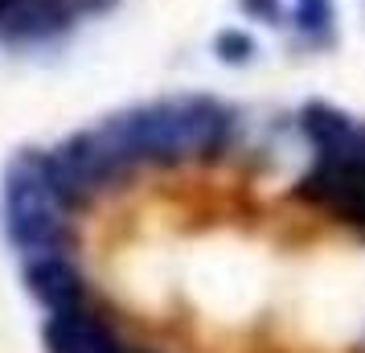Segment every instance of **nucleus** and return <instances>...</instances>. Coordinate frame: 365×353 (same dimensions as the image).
<instances>
[{"label": "nucleus", "mask_w": 365, "mask_h": 353, "mask_svg": "<svg viewBox=\"0 0 365 353\" xmlns=\"http://www.w3.org/2000/svg\"><path fill=\"white\" fill-rule=\"evenodd\" d=\"M111 132L132 152L135 165H185L205 160L234 148L238 135V111L205 95H181L132 107L123 116H111Z\"/></svg>", "instance_id": "1"}, {"label": "nucleus", "mask_w": 365, "mask_h": 353, "mask_svg": "<svg viewBox=\"0 0 365 353\" xmlns=\"http://www.w3.org/2000/svg\"><path fill=\"white\" fill-rule=\"evenodd\" d=\"M0 214H4V235L21 255L66 251L70 210L53 189L50 160L41 148H25L9 160L0 185Z\"/></svg>", "instance_id": "2"}, {"label": "nucleus", "mask_w": 365, "mask_h": 353, "mask_svg": "<svg viewBox=\"0 0 365 353\" xmlns=\"http://www.w3.org/2000/svg\"><path fill=\"white\" fill-rule=\"evenodd\" d=\"M299 132L316 160L365 173V119L349 116L332 103H308L299 111Z\"/></svg>", "instance_id": "3"}, {"label": "nucleus", "mask_w": 365, "mask_h": 353, "mask_svg": "<svg viewBox=\"0 0 365 353\" xmlns=\"http://www.w3.org/2000/svg\"><path fill=\"white\" fill-rule=\"evenodd\" d=\"M83 21V9L74 0H9L0 13V46L34 50L50 46L62 34H70Z\"/></svg>", "instance_id": "4"}, {"label": "nucleus", "mask_w": 365, "mask_h": 353, "mask_svg": "<svg viewBox=\"0 0 365 353\" xmlns=\"http://www.w3.org/2000/svg\"><path fill=\"white\" fill-rule=\"evenodd\" d=\"M296 193L308 205L324 210L336 222H345V226H353V230L365 235V173L312 160V168L299 177Z\"/></svg>", "instance_id": "5"}, {"label": "nucleus", "mask_w": 365, "mask_h": 353, "mask_svg": "<svg viewBox=\"0 0 365 353\" xmlns=\"http://www.w3.org/2000/svg\"><path fill=\"white\" fill-rule=\"evenodd\" d=\"M41 341H46V353H119L115 329L83 304L58 308L46 320Z\"/></svg>", "instance_id": "6"}, {"label": "nucleus", "mask_w": 365, "mask_h": 353, "mask_svg": "<svg viewBox=\"0 0 365 353\" xmlns=\"http://www.w3.org/2000/svg\"><path fill=\"white\" fill-rule=\"evenodd\" d=\"M25 287H29L50 312L70 308V304H83V275L74 271L66 251L25 255Z\"/></svg>", "instance_id": "7"}, {"label": "nucleus", "mask_w": 365, "mask_h": 353, "mask_svg": "<svg viewBox=\"0 0 365 353\" xmlns=\"http://www.w3.org/2000/svg\"><path fill=\"white\" fill-rule=\"evenodd\" d=\"M292 25L304 46L320 50L336 37V9L332 0H292Z\"/></svg>", "instance_id": "8"}, {"label": "nucleus", "mask_w": 365, "mask_h": 353, "mask_svg": "<svg viewBox=\"0 0 365 353\" xmlns=\"http://www.w3.org/2000/svg\"><path fill=\"white\" fill-rule=\"evenodd\" d=\"M250 53H255V41H250L247 34L230 29V34L217 37V58H222V62H247Z\"/></svg>", "instance_id": "9"}, {"label": "nucleus", "mask_w": 365, "mask_h": 353, "mask_svg": "<svg viewBox=\"0 0 365 353\" xmlns=\"http://www.w3.org/2000/svg\"><path fill=\"white\" fill-rule=\"evenodd\" d=\"M242 4V13L255 21H267V25H279L283 17V0H238Z\"/></svg>", "instance_id": "10"}]
</instances>
